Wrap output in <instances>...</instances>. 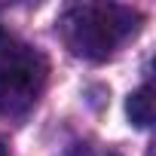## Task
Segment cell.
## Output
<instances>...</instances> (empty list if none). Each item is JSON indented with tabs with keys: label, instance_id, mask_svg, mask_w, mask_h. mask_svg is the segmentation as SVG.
Segmentation results:
<instances>
[{
	"label": "cell",
	"instance_id": "obj_6",
	"mask_svg": "<svg viewBox=\"0 0 156 156\" xmlns=\"http://www.w3.org/2000/svg\"><path fill=\"white\" fill-rule=\"evenodd\" d=\"M0 43H3V28H0Z\"/></svg>",
	"mask_w": 156,
	"mask_h": 156
},
{
	"label": "cell",
	"instance_id": "obj_4",
	"mask_svg": "<svg viewBox=\"0 0 156 156\" xmlns=\"http://www.w3.org/2000/svg\"><path fill=\"white\" fill-rule=\"evenodd\" d=\"M67 156H119V153H113V150H107V147H95V144H83V147H73Z\"/></svg>",
	"mask_w": 156,
	"mask_h": 156
},
{
	"label": "cell",
	"instance_id": "obj_1",
	"mask_svg": "<svg viewBox=\"0 0 156 156\" xmlns=\"http://www.w3.org/2000/svg\"><path fill=\"white\" fill-rule=\"evenodd\" d=\"M138 16L122 6H107V3H76L64 9L58 19V31L64 46L89 61H104L113 55V49L135 34Z\"/></svg>",
	"mask_w": 156,
	"mask_h": 156
},
{
	"label": "cell",
	"instance_id": "obj_2",
	"mask_svg": "<svg viewBox=\"0 0 156 156\" xmlns=\"http://www.w3.org/2000/svg\"><path fill=\"white\" fill-rule=\"evenodd\" d=\"M46 86V61L31 46H6L0 52V113L25 116Z\"/></svg>",
	"mask_w": 156,
	"mask_h": 156
},
{
	"label": "cell",
	"instance_id": "obj_3",
	"mask_svg": "<svg viewBox=\"0 0 156 156\" xmlns=\"http://www.w3.org/2000/svg\"><path fill=\"white\" fill-rule=\"evenodd\" d=\"M126 113H129V119L138 129H147L153 122V89L150 86H141L138 92H132L129 101H126Z\"/></svg>",
	"mask_w": 156,
	"mask_h": 156
},
{
	"label": "cell",
	"instance_id": "obj_5",
	"mask_svg": "<svg viewBox=\"0 0 156 156\" xmlns=\"http://www.w3.org/2000/svg\"><path fill=\"white\" fill-rule=\"evenodd\" d=\"M0 156H6V147H3V144H0Z\"/></svg>",
	"mask_w": 156,
	"mask_h": 156
}]
</instances>
